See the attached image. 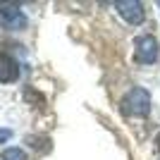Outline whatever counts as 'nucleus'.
Returning <instances> with one entry per match:
<instances>
[{
  "label": "nucleus",
  "mask_w": 160,
  "mask_h": 160,
  "mask_svg": "<svg viewBox=\"0 0 160 160\" xmlns=\"http://www.w3.org/2000/svg\"><path fill=\"white\" fill-rule=\"evenodd\" d=\"M122 112L129 117H146L151 112V93L146 88H132L124 98H122Z\"/></svg>",
  "instance_id": "f257e3e1"
},
{
  "label": "nucleus",
  "mask_w": 160,
  "mask_h": 160,
  "mask_svg": "<svg viewBox=\"0 0 160 160\" xmlns=\"http://www.w3.org/2000/svg\"><path fill=\"white\" fill-rule=\"evenodd\" d=\"M134 48H136V62L139 65H153L155 60H158V41H155V36H151V33H146V36H139V38L134 41Z\"/></svg>",
  "instance_id": "f03ea898"
},
{
  "label": "nucleus",
  "mask_w": 160,
  "mask_h": 160,
  "mask_svg": "<svg viewBox=\"0 0 160 160\" xmlns=\"http://www.w3.org/2000/svg\"><path fill=\"white\" fill-rule=\"evenodd\" d=\"M0 19L12 31H19V29L27 27V17H24V12L19 10L17 2H0Z\"/></svg>",
  "instance_id": "7ed1b4c3"
},
{
  "label": "nucleus",
  "mask_w": 160,
  "mask_h": 160,
  "mask_svg": "<svg viewBox=\"0 0 160 160\" xmlns=\"http://www.w3.org/2000/svg\"><path fill=\"white\" fill-rule=\"evenodd\" d=\"M117 7V12L129 22V24H141L143 22V2H136V0H120V2H115Z\"/></svg>",
  "instance_id": "20e7f679"
},
{
  "label": "nucleus",
  "mask_w": 160,
  "mask_h": 160,
  "mask_svg": "<svg viewBox=\"0 0 160 160\" xmlns=\"http://www.w3.org/2000/svg\"><path fill=\"white\" fill-rule=\"evenodd\" d=\"M19 79V65L12 55L0 53V81L2 84H12V81Z\"/></svg>",
  "instance_id": "39448f33"
},
{
  "label": "nucleus",
  "mask_w": 160,
  "mask_h": 160,
  "mask_svg": "<svg viewBox=\"0 0 160 160\" xmlns=\"http://www.w3.org/2000/svg\"><path fill=\"white\" fill-rule=\"evenodd\" d=\"M27 141L31 143V148L41 151V153H48V151H50V139H48V136H29Z\"/></svg>",
  "instance_id": "423d86ee"
},
{
  "label": "nucleus",
  "mask_w": 160,
  "mask_h": 160,
  "mask_svg": "<svg viewBox=\"0 0 160 160\" xmlns=\"http://www.w3.org/2000/svg\"><path fill=\"white\" fill-rule=\"evenodd\" d=\"M24 98L29 100V103H33V105H43V103H46V98H43V96L38 93V91H36V88H24Z\"/></svg>",
  "instance_id": "0eeeda50"
},
{
  "label": "nucleus",
  "mask_w": 160,
  "mask_h": 160,
  "mask_svg": "<svg viewBox=\"0 0 160 160\" xmlns=\"http://www.w3.org/2000/svg\"><path fill=\"white\" fill-rule=\"evenodd\" d=\"M2 160H27V153L22 148H5L2 151Z\"/></svg>",
  "instance_id": "6e6552de"
},
{
  "label": "nucleus",
  "mask_w": 160,
  "mask_h": 160,
  "mask_svg": "<svg viewBox=\"0 0 160 160\" xmlns=\"http://www.w3.org/2000/svg\"><path fill=\"white\" fill-rule=\"evenodd\" d=\"M10 136H12V134H10V129H2V132H0V143H2V141H7Z\"/></svg>",
  "instance_id": "1a4fd4ad"
},
{
  "label": "nucleus",
  "mask_w": 160,
  "mask_h": 160,
  "mask_svg": "<svg viewBox=\"0 0 160 160\" xmlns=\"http://www.w3.org/2000/svg\"><path fill=\"white\" fill-rule=\"evenodd\" d=\"M155 148H158V153H160V134H158V139H155Z\"/></svg>",
  "instance_id": "9d476101"
},
{
  "label": "nucleus",
  "mask_w": 160,
  "mask_h": 160,
  "mask_svg": "<svg viewBox=\"0 0 160 160\" xmlns=\"http://www.w3.org/2000/svg\"><path fill=\"white\" fill-rule=\"evenodd\" d=\"M158 7H160V2H158Z\"/></svg>",
  "instance_id": "9b49d317"
}]
</instances>
